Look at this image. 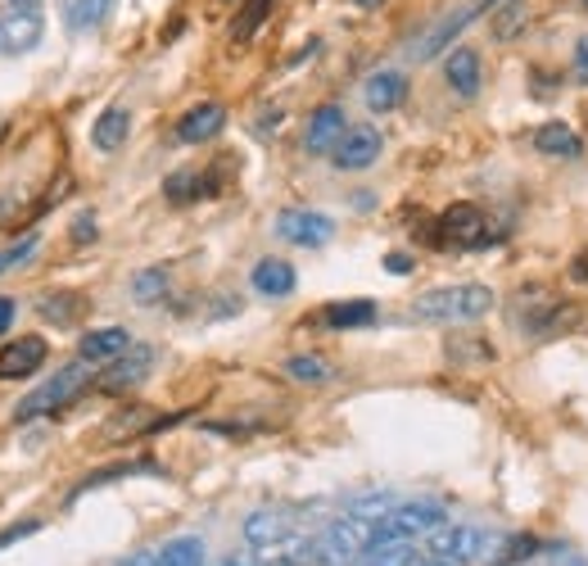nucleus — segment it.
<instances>
[{
	"instance_id": "6e6552de",
	"label": "nucleus",
	"mask_w": 588,
	"mask_h": 566,
	"mask_svg": "<svg viewBox=\"0 0 588 566\" xmlns=\"http://www.w3.org/2000/svg\"><path fill=\"white\" fill-rule=\"evenodd\" d=\"M381 150H385V136L371 128V123H362V128H349L345 132V141L335 145V168H345V172H358V168H371L381 159Z\"/></svg>"
},
{
	"instance_id": "c756f323",
	"label": "nucleus",
	"mask_w": 588,
	"mask_h": 566,
	"mask_svg": "<svg viewBox=\"0 0 588 566\" xmlns=\"http://www.w3.org/2000/svg\"><path fill=\"white\" fill-rule=\"evenodd\" d=\"M535 553H539V540H525V534H520V540H507L503 562H507V566H516V562H525V557H535Z\"/></svg>"
},
{
	"instance_id": "20e7f679",
	"label": "nucleus",
	"mask_w": 588,
	"mask_h": 566,
	"mask_svg": "<svg viewBox=\"0 0 588 566\" xmlns=\"http://www.w3.org/2000/svg\"><path fill=\"white\" fill-rule=\"evenodd\" d=\"M484 553H493V540L476 526H440L430 530V540L421 544V557L425 562H440V566H471L480 562Z\"/></svg>"
},
{
	"instance_id": "c9c22d12",
	"label": "nucleus",
	"mask_w": 588,
	"mask_h": 566,
	"mask_svg": "<svg viewBox=\"0 0 588 566\" xmlns=\"http://www.w3.org/2000/svg\"><path fill=\"white\" fill-rule=\"evenodd\" d=\"M223 566H254V562H250V557H240V553H236V557H227Z\"/></svg>"
},
{
	"instance_id": "1a4fd4ad",
	"label": "nucleus",
	"mask_w": 588,
	"mask_h": 566,
	"mask_svg": "<svg viewBox=\"0 0 588 566\" xmlns=\"http://www.w3.org/2000/svg\"><path fill=\"white\" fill-rule=\"evenodd\" d=\"M295 530H299V521L290 513H276V508H263V513L244 517V540H250V549H259V553L290 544Z\"/></svg>"
},
{
	"instance_id": "c85d7f7f",
	"label": "nucleus",
	"mask_w": 588,
	"mask_h": 566,
	"mask_svg": "<svg viewBox=\"0 0 588 566\" xmlns=\"http://www.w3.org/2000/svg\"><path fill=\"white\" fill-rule=\"evenodd\" d=\"M37 236H23L19 245H10V250H0V273H10V267H19V263H27V254H37Z\"/></svg>"
},
{
	"instance_id": "2f4dec72",
	"label": "nucleus",
	"mask_w": 588,
	"mask_h": 566,
	"mask_svg": "<svg viewBox=\"0 0 588 566\" xmlns=\"http://www.w3.org/2000/svg\"><path fill=\"white\" fill-rule=\"evenodd\" d=\"M575 77L588 82V33L575 41Z\"/></svg>"
},
{
	"instance_id": "473e14b6",
	"label": "nucleus",
	"mask_w": 588,
	"mask_h": 566,
	"mask_svg": "<svg viewBox=\"0 0 588 566\" xmlns=\"http://www.w3.org/2000/svg\"><path fill=\"white\" fill-rule=\"evenodd\" d=\"M73 241H96V218L82 214V218L73 222Z\"/></svg>"
},
{
	"instance_id": "f3484780",
	"label": "nucleus",
	"mask_w": 588,
	"mask_h": 566,
	"mask_svg": "<svg viewBox=\"0 0 588 566\" xmlns=\"http://www.w3.org/2000/svg\"><path fill=\"white\" fill-rule=\"evenodd\" d=\"M132 136V113L122 109V105H109L100 118H96V128H91V145H96L100 155H113L122 150V141Z\"/></svg>"
},
{
	"instance_id": "dca6fc26",
	"label": "nucleus",
	"mask_w": 588,
	"mask_h": 566,
	"mask_svg": "<svg viewBox=\"0 0 588 566\" xmlns=\"http://www.w3.org/2000/svg\"><path fill=\"white\" fill-rule=\"evenodd\" d=\"M444 77H448V86H453L461 100H476L480 96V55L471 46H457L444 59Z\"/></svg>"
},
{
	"instance_id": "e433bc0d",
	"label": "nucleus",
	"mask_w": 588,
	"mask_h": 566,
	"mask_svg": "<svg viewBox=\"0 0 588 566\" xmlns=\"http://www.w3.org/2000/svg\"><path fill=\"white\" fill-rule=\"evenodd\" d=\"M353 5H362V10H376V5H381V0H353Z\"/></svg>"
},
{
	"instance_id": "f257e3e1",
	"label": "nucleus",
	"mask_w": 588,
	"mask_h": 566,
	"mask_svg": "<svg viewBox=\"0 0 588 566\" xmlns=\"http://www.w3.org/2000/svg\"><path fill=\"white\" fill-rule=\"evenodd\" d=\"M493 309V290L480 281H461V286H440L425 290L412 300V317L421 322H440V326H457V322H480Z\"/></svg>"
},
{
	"instance_id": "4468645a",
	"label": "nucleus",
	"mask_w": 588,
	"mask_h": 566,
	"mask_svg": "<svg viewBox=\"0 0 588 566\" xmlns=\"http://www.w3.org/2000/svg\"><path fill=\"white\" fill-rule=\"evenodd\" d=\"M227 128V109L218 105V100H204V105H195V109H185L181 113V123H177V141H185V145H204V141H213Z\"/></svg>"
},
{
	"instance_id": "9d476101",
	"label": "nucleus",
	"mask_w": 588,
	"mask_h": 566,
	"mask_svg": "<svg viewBox=\"0 0 588 566\" xmlns=\"http://www.w3.org/2000/svg\"><path fill=\"white\" fill-rule=\"evenodd\" d=\"M46 353L50 345L41 336H19L10 340L5 349H0V381H23V376H33L46 368Z\"/></svg>"
},
{
	"instance_id": "7ed1b4c3",
	"label": "nucleus",
	"mask_w": 588,
	"mask_h": 566,
	"mask_svg": "<svg viewBox=\"0 0 588 566\" xmlns=\"http://www.w3.org/2000/svg\"><path fill=\"white\" fill-rule=\"evenodd\" d=\"M91 368L96 363H86V359H77V363H69V368H59L41 390H33L19 408H14V422H33V417H46V412H55V408H64V404H73L86 385H91Z\"/></svg>"
},
{
	"instance_id": "9b49d317",
	"label": "nucleus",
	"mask_w": 588,
	"mask_h": 566,
	"mask_svg": "<svg viewBox=\"0 0 588 566\" xmlns=\"http://www.w3.org/2000/svg\"><path fill=\"white\" fill-rule=\"evenodd\" d=\"M349 132V118L339 105H322L313 118H308V132H303V150L308 155H335V145L345 141Z\"/></svg>"
},
{
	"instance_id": "ddd939ff",
	"label": "nucleus",
	"mask_w": 588,
	"mask_h": 566,
	"mask_svg": "<svg viewBox=\"0 0 588 566\" xmlns=\"http://www.w3.org/2000/svg\"><path fill=\"white\" fill-rule=\"evenodd\" d=\"M41 41V14L33 5H19L14 14L0 19V55H27Z\"/></svg>"
},
{
	"instance_id": "4be33fe9",
	"label": "nucleus",
	"mask_w": 588,
	"mask_h": 566,
	"mask_svg": "<svg viewBox=\"0 0 588 566\" xmlns=\"http://www.w3.org/2000/svg\"><path fill=\"white\" fill-rule=\"evenodd\" d=\"M82 309H86V300H82V294H69V290H59V294H41V300H37V313H41L46 322H55V326L77 322V317H82Z\"/></svg>"
},
{
	"instance_id": "39448f33",
	"label": "nucleus",
	"mask_w": 588,
	"mask_h": 566,
	"mask_svg": "<svg viewBox=\"0 0 588 566\" xmlns=\"http://www.w3.org/2000/svg\"><path fill=\"white\" fill-rule=\"evenodd\" d=\"M448 521V513L440 503H398V508L376 517L381 540H417V534H430Z\"/></svg>"
},
{
	"instance_id": "72a5a7b5",
	"label": "nucleus",
	"mask_w": 588,
	"mask_h": 566,
	"mask_svg": "<svg viewBox=\"0 0 588 566\" xmlns=\"http://www.w3.org/2000/svg\"><path fill=\"white\" fill-rule=\"evenodd\" d=\"M385 267H389L394 277H408L412 273V258L408 254H385Z\"/></svg>"
},
{
	"instance_id": "6ab92c4d",
	"label": "nucleus",
	"mask_w": 588,
	"mask_h": 566,
	"mask_svg": "<svg viewBox=\"0 0 588 566\" xmlns=\"http://www.w3.org/2000/svg\"><path fill=\"white\" fill-rule=\"evenodd\" d=\"M362 96H367V109L371 113H389V109H398V105L408 100V77L404 73H376V77L367 82Z\"/></svg>"
},
{
	"instance_id": "393cba45",
	"label": "nucleus",
	"mask_w": 588,
	"mask_h": 566,
	"mask_svg": "<svg viewBox=\"0 0 588 566\" xmlns=\"http://www.w3.org/2000/svg\"><path fill=\"white\" fill-rule=\"evenodd\" d=\"M159 562L164 566H204V540H200V534L168 540V544H159Z\"/></svg>"
},
{
	"instance_id": "0eeeda50",
	"label": "nucleus",
	"mask_w": 588,
	"mask_h": 566,
	"mask_svg": "<svg viewBox=\"0 0 588 566\" xmlns=\"http://www.w3.org/2000/svg\"><path fill=\"white\" fill-rule=\"evenodd\" d=\"M371 322H376V304L371 300H335L303 317V326H317V332H362Z\"/></svg>"
},
{
	"instance_id": "aec40b11",
	"label": "nucleus",
	"mask_w": 588,
	"mask_h": 566,
	"mask_svg": "<svg viewBox=\"0 0 588 566\" xmlns=\"http://www.w3.org/2000/svg\"><path fill=\"white\" fill-rule=\"evenodd\" d=\"M535 150L539 155H552V159H575L579 150H584V141L575 136V128H566V123H543L539 132H535Z\"/></svg>"
},
{
	"instance_id": "b1692460",
	"label": "nucleus",
	"mask_w": 588,
	"mask_h": 566,
	"mask_svg": "<svg viewBox=\"0 0 588 566\" xmlns=\"http://www.w3.org/2000/svg\"><path fill=\"white\" fill-rule=\"evenodd\" d=\"M272 10H276V0H244L236 23H231V41H250L259 27L272 19Z\"/></svg>"
},
{
	"instance_id": "5701e85b",
	"label": "nucleus",
	"mask_w": 588,
	"mask_h": 566,
	"mask_svg": "<svg viewBox=\"0 0 588 566\" xmlns=\"http://www.w3.org/2000/svg\"><path fill=\"white\" fill-rule=\"evenodd\" d=\"M525 23H530V5L525 0H499L493 5V41H512Z\"/></svg>"
},
{
	"instance_id": "bb28decb",
	"label": "nucleus",
	"mask_w": 588,
	"mask_h": 566,
	"mask_svg": "<svg viewBox=\"0 0 588 566\" xmlns=\"http://www.w3.org/2000/svg\"><path fill=\"white\" fill-rule=\"evenodd\" d=\"M164 294H168V267H145V273L132 277V300L136 304L149 309V304H159Z\"/></svg>"
},
{
	"instance_id": "a211bd4d",
	"label": "nucleus",
	"mask_w": 588,
	"mask_h": 566,
	"mask_svg": "<svg viewBox=\"0 0 588 566\" xmlns=\"http://www.w3.org/2000/svg\"><path fill=\"white\" fill-rule=\"evenodd\" d=\"M250 281H254L259 294H267V300H286V294H295L299 277H295V267L286 258H263V263H254Z\"/></svg>"
},
{
	"instance_id": "423d86ee",
	"label": "nucleus",
	"mask_w": 588,
	"mask_h": 566,
	"mask_svg": "<svg viewBox=\"0 0 588 566\" xmlns=\"http://www.w3.org/2000/svg\"><path fill=\"white\" fill-rule=\"evenodd\" d=\"M276 236L299 250H322L335 236V222L326 214H313V208H286V214H276Z\"/></svg>"
},
{
	"instance_id": "f03ea898",
	"label": "nucleus",
	"mask_w": 588,
	"mask_h": 566,
	"mask_svg": "<svg viewBox=\"0 0 588 566\" xmlns=\"http://www.w3.org/2000/svg\"><path fill=\"white\" fill-rule=\"evenodd\" d=\"M425 241L430 245H444V250H484L493 236H489V218H484V208L480 204H448L444 214L430 222L425 231Z\"/></svg>"
},
{
	"instance_id": "7c9ffc66",
	"label": "nucleus",
	"mask_w": 588,
	"mask_h": 566,
	"mask_svg": "<svg viewBox=\"0 0 588 566\" xmlns=\"http://www.w3.org/2000/svg\"><path fill=\"white\" fill-rule=\"evenodd\" d=\"M27 534H37V521H19V526H10V530H0V549L27 540Z\"/></svg>"
},
{
	"instance_id": "f704fd0d",
	"label": "nucleus",
	"mask_w": 588,
	"mask_h": 566,
	"mask_svg": "<svg viewBox=\"0 0 588 566\" xmlns=\"http://www.w3.org/2000/svg\"><path fill=\"white\" fill-rule=\"evenodd\" d=\"M10 322H14V300H0V332H10Z\"/></svg>"
},
{
	"instance_id": "58836bf2",
	"label": "nucleus",
	"mask_w": 588,
	"mask_h": 566,
	"mask_svg": "<svg viewBox=\"0 0 588 566\" xmlns=\"http://www.w3.org/2000/svg\"><path fill=\"white\" fill-rule=\"evenodd\" d=\"M579 5H584V10H588V0H579Z\"/></svg>"
},
{
	"instance_id": "4c0bfd02",
	"label": "nucleus",
	"mask_w": 588,
	"mask_h": 566,
	"mask_svg": "<svg viewBox=\"0 0 588 566\" xmlns=\"http://www.w3.org/2000/svg\"><path fill=\"white\" fill-rule=\"evenodd\" d=\"M14 5H37V0H14Z\"/></svg>"
},
{
	"instance_id": "2eb2a0df",
	"label": "nucleus",
	"mask_w": 588,
	"mask_h": 566,
	"mask_svg": "<svg viewBox=\"0 0 588 566\" xmlns=\"http://www.w3.org/2000/svg\"><path fill=\"white\" fill-rule=\"evenodd\" d=\"M132 349V332H122V326H100V332H86L82 340H77V359H86V363H113V359H122V353Z\"/></svg>"
},
{
	"instance_id": "cd10ccee",
	"label": "nucleus",
	"mask_w": 588,
	"mask_h": 566,
	"mask_svg": "<svg viewBox=\"0 0 588 566\" xmlns=\"http://www.w3.org/2000/svg\"><path fill=\"white\" fill-rule=\"evenodd\" d=\"M286 376L290 381H303V385H317L331 376V363L322 359V353H295V359L286 363Z\"/></svg>"
},
{
	"instance_id": "412c9836",
	"label": "nucleus",
	"mask_w": 588,
	"mask_h": 566,
	"mask_svg": "<svg viewBox=\"0 0 588 566\" xmlns=\"http://www.w3.org/2000/svg\"><path fill=\"white\" fill-rule=\"evenodd\" d=\"M421 562V549L412 540H381L371 544L353 566H417Z\"/></svg>"
},
{
	"instance_id": "f8f14e48",
	"label": "nucleus",
	"mask_w": 588,
	"mask_h": 566,
	"mask_svg": "<svg viewBox=\"0 0 588 566\" xmlns=\"http://www.w3.org/2000/svg\"><path fill=\"white\" fill-rule=\"evenodd\" d=\"M149 368H154V349L149 345H132L122 359H113V368L96 385L105 395H122V390H132V385H141L149 376Z\"/></svg>"
},
{
	"instance_id": "a878e982",
	"label": "nucleus",
	"mask_w": 588,
	"mask_h": 566,
	"mask_svg": "<svg viewBox=\"0 0 588 566\" xmlns=\"http://www.w3.org/2000/svg\"><path fill=\"white\" fill-rule=\"evenodd\" d=\"M113 0H69V27L73 33H96V27L109 19Z\"/></svg>"
}]
</instances>
